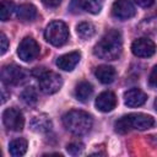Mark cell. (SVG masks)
Returning a JSON list of instances; mask_svg holds the SVG:
<instances>
[{
  "instance_id": "obj_1",
  "label": "cell",
  "mask_w": 157,
  "mask_h": 157,
  "mask_svg": "<svg viewBox=\"0 0 157 157\" xmlns=\"http://www.w3.org/2000/svg\"><path fill=\"white\" fill-rule=\"evenodd\" d=\"M123 50L121 34L117 29L108 31L93 48V54L103 60H115Z\"/></svg>"
},
{
  "instance_id": "obj_2",
  "label": "cell",
  "mask_w": 157,
  "mask_h": 157,
  "mask_svg": "<svg viewBox=\"0 0 157 157\" xmlns=\"http://www.w3.org/2000/svg\"><path fill=\"white\" fill-rule=\"evenodd\" d=\"M63 124L67 131H70L74 135L80 136V135L87 134L91 130V128L93 125V120L88 113H86L83 110L72 109L64 114Z\"/></svg>"
},
{
  "instance_id": "obj_3",
  "label": "cell",
  "mask_w": 157,
  "mask_h": 157,
  "mask_svg": "<svg viewBox=\"0 0 157 157\" xmlns=\"http://www.w3.org/2000/svg\"><path fill=\"white\" fill-rule=\"evenodd\" d=\"M156 124V120L147 114L144 113H132L121 117L119 120L115 121L114 128L115 131L119 134H125L131 129L135 130H147Z\"/></svg>"
},
{
  "instance_id": "obj_4",
  "label": "cell",
  "mask_w": 157,
  "mask_h": 157,
  "mask_svg": "<svg viewBox=\"0 0 157 157\" xmlns=\"http://www.w3.org/2000/svg\"><path fill=\"white\" fill-rule=\"evenodd\" d=\"M44 38L52 45L61 47L69 39V28L63 21H53L47 26Z\"/></svg>"
},
{
  "instance_id": "obj_5",
  "label": "cell",
  "mask_w": 157,
  "mask_h": 157,
  "mask_svg": "<svg viewBox=\"0 0 157 157\" xmlns=\"http://www.w3.org/2000/svg\"><path fill=\"white\" fill-rule=\"evenodd\" d=\"M63 86V78L59 74L53 71H45L39 77V88L45 94H53L58 92Z\"/></svg>"
},
{
  "instance_id": "obj_6",
  "label": "cell",
  "mask_w": 157,
  "mask_h": 157,
  "mask_svg": "<svg viewBox=\"0 0 157 157\" xmlns=\"http://www.w3.org/2000/svg\"><path fill=\"white\" fill-rule=\"evenodd\" d=\"M2 121L6 129L11 131H21L25 126L23 114L16 108H7L2 113Z\"/></svg>"
},
{
  "instance_id": "obj_7",
  "label": "cell",
  "mask_w": 157,
  "mask_h": 157,
  "mask_svg": "<svg viewBox=\"0 0 157 157\" xmlns=\"http://www.w3.org/2000/svg\"><path fill=\"white\" fill-rule=\"evenodd\" d=\"M1 80L6 85H18L26 80V72L16 64L5 65L1 70Z\"/></svg>"
},
{
  "instance_id": "obj_8",
  "label": "cell",
  "mask_w": 157,
  "mask_h": 157,
  "mask_svg": "<svg viewBox=\"0 0 157 157\" xmlns=\"http://www.w3.org/2000/svg\"><path fill=\"white\" fill-rule=\"evenodd\" d=\"M17 54L21 60L32 61L39 54V45L32 37H26L21 40L18 49H17Z\"/></svg>"
},
{
  "instance_id": "obj_9",
  "label": "cell",
  "mask_w": 157,
  "mask_h": 157,
  "mask_svg": "<svg viewBox=\"0 0 157 157\" xmlns=\"http://www.w3.org/2000/svg\"><path fill=\"white\" fill-rule=\"evenodd\" d=\"M131 52L135 56L150 58L155 54L156 45L151 39L142 37V38H137L136 40H134V43L131 44Z\"/></svg>"
},
{
  "instance_id": "obj_10",
  "label": "cell",
  "mask_w": 157,
  "mask_h": 157,
  "mask_svg": "<svg viewBox=\"0 0 157 157\" xmlns=\"http://www.w3.org/2000/svg\"><path fill=\"white\" fill-rule=\"evenodd\" d=\"M136 13L135 6L130 0H117L112 6V15L118 20H129Z\"/></svg>"
},
{
  "instance_id": "obj_11",
  "label": "cell",
  "mask_w": 157,
  "mask_h": 157,
  "mask_svg": "<svg viewBox=\"0 0 157 157\" xmlns=\"http://www.w3.org/2000/svg\"><path fill=\"white\" fill-rule=\"evenodd\" d=\"M96 108L103 113L112 112L117 105V97L110 91H104L96 98Z\"/></svg>"
},
{
  "instance_id": "obj_12",
  "label": "cell",
  "mask_w": 157,
  "mask_h": 157,
  "mask_svg": "<svg viewBox=\"0 0 157 157\" xmlns=\"http://www.w3.org/2000/svg\"><path fill=\"white\" fill-rule=\"evenodd\" d=\"M80 59H81L80 52H71V53H67V54L59 56L56 59V66L64 71H71L78 64Z\"/></svg>"
},
{
  "instance_id": "obj_13",
  "label": "cell",
  "mask_w": 157,
  "mask_h": 157,
  "mask_svg": "<svg viewBox=\"0 0 157 157\" xmlns=\"http://www.w3.org/2000/svg\"><path fill=\"white\" fill-rule=\"evenodd\" d=\"M146 99H147L146 93L140 88H131L124 93V103L131 108L142 105L146 102Z\"/></svg>"
},
{
  "instance_id": "obj_14",
  "label": "cell",
  "mask_w": 157,
  "mask_h": 157,
  "mask_svg": "<svg viewBox=\"0 0 157 157\" xmlns=\"http://www.w3.org/2000/svg\"><path fill=\"white\" fill-rule=\"evenodd\" d=\"M94 75L98 78L99 82H102L104 85H108V83H112L114 81L115 70H114V67H112L109 65H99V66L96 67Z\"/></svg>"
},
{
  "instance_id": "obj_15",
  "label": "cell",
  "mask_w": 157,
  "mask_h": 157,
  "mask_svg": "<svg viewBox=\"0 0 157 157\" xmlns=\"http://www.w3.org/2000/svg\"><path fill=\"white\" fill-rule=\"evenodd\" d=\"M15 11H16V17L22 22H29L37 17V9L32 4L20 5Z\"/></svg>"
},
{
  "instance_id": "obj_16",
  "label": "cell",
  "mask_w": 157,
  "mask_h": 157,
  "mask_svg": "<svg viewBox=\"0 0 157 157\" xmlns=\"http://www.w3.org/2000/svg\"><path fill=\"white\" fill-rule=\"evenodd\" d=\"M31 128L37 132H48L52 129V120L45 114H40L32 119Z\"/></svg>"
},
{
  "instance_id": "obj_17",
  "label": "cell",
  "mask_w": 157,
  "mask_h": 157,
  "mask_svg": "<svg viewBox=\"0 0 157 157\" xmlns=\"http://www.w3.org/2000/svg\"><path fill=\"white\" fill-rule=\"evenodd\" d=\"M93 93V87L90 82L87 81H81L76 85V88H75V97L81 101V102H86L91 98Z\"/></svg>"
},
{
  "instance_id": "obj_18",
  "label": "cell",
  "mask_w": 157,
  "mask_h": 157,
  "mask_svg": "<svg viewBox=\"0 0 157 157\" xmlns=\"http://www.w3.org/2000/svg\"><path fill=\"white\" fill-rule=\"evenodd\" d=\"M27 151V141L25 139H16L10 142L9 145V152L13 157L23 156Z\"/></svg>"
},
{
  "instance_id": "obj_19",
  "label": "cell",
  "mask_w": 157,
  "mask_h": 157,
  "mask_svg": "<svg viewBox=\"0 0 157 157\" xmlns=\"http://www.w3.org/2000/svg\"><path fill=\"white\" fill-rule=\"evenodd\" d=\"M76 32L81 39H90L96 33V27L91 22H81L76 26Z\"/></svg>"
},
{
  "instance_id": "obj_20",
  "label": "cell",
  "mask_w": 157,
  "mask_h": 157,
  "mask_svg": "<svg viewBox=\"0 0 157 157\" xmlns=\"http://www.w3.org/2000/svg\"><path fill=\"white\" fill-rule=\"evenodd\" d=\"M82 9L90 13H98L102 10L103 2L102 0H81Z\"/></svg>"
},
{
  "instance_id": "obj_21",
  "label": "cell",
  "mask_w": 157,
  "mask_h": 157,
  "mask_svg": "<svg viewBox=\"0 0 157 157\" xmlns=\"http://www.w3.org/2000/svg\"><path fill=\"white\" fill-rule=\"evenodd\" d=\"M21 98H22V101H23L26 104L33 105V104H36L37 101H38V94H37V91H36L33 87H27V88H25V90L22 91Z\"/></svg>"
},
{
  "instance_id": "obj_22",
  "label": "cell",
  "mask_w": 157,
  "mask_h": 157,
  "mask_svg": "<svg viewBox=\"0 0 157 157\" xmlns=\"http://www.w3.org/2000/svg\"><path fill=\"white\" fill-rule=\"evenodd\" d=\"M13 2L10 0H2L1 6H0V18L1 21H7L12 12H13Z\"/></svg>"
},
{
  "instance_id": "obj_23",
  "label": "cell",
  "mask_w": 157,
  "mask_h": 157,
  "mask_svg": "<svg viewBox=\"0 0 157 157\" xmlns=\"http://www.w3.org/2000/svg\"><path fill=\"white\" fill-rule=\"evenodd\" d=\"M67 152L72 156H76V155H80L82 151H83V145L81 142H71L67 145L66 147Z\"/></svg>"
},
{
  "instance_id": "obj_24",
  "label": "cell",
  "mask_w": 157,
  "mask_h": 157,
  "mask_svg": "<svg viewBox=\"0 0 157 157\" xmlns=\"http://www.w3.org/2000/svg\"><path fill=\"white\" fill-rule=\"evenodd\" d=\"M0 54L4 55L9 48V40H7V37L5 36V33H0Z\"/></svg>"
},
{
  "instance_id": "obj_25",
  "label": "cell",
  "mask_w": 157,
  "mask_h": 157,
  "mask_svg": "<svg viewBox=\"0 0 157 157\" xmlns=\"http://www.w3.org/2000/svg\"><path fill=\"white\" fill-rule=\"evenodd\" d=\"M83 9H82V5H81V0H72L71 4H70V11L74 12V13H78L81 12Z\"/></svg>"
},
{
  "instance_id": "obj_26",
  "label": "cell",
  "mask_w": 157,
  "mask_h": 157,
  "mask_svg": "<svg viewBox=\"0 0 157 157\" xmlns=\"http://www.w3.org/2000/svg\"><path fill=\"white\" fill-rule=\"evenodd\" d=\"M148 81H150V83H151L152 86L157 87V65L153 66V69H152V71H151V74H150Z\"/></svg>"
},
{
  "instance_id": "obj_27",
  "label": "cell",
  "mask_w": 157,
  "mask_h": 157,
  "mask_svg": "<svg viewBox=\"0 0 157 157\" xmlns=\"http://www.w3.org/2000/svg\"><path fill=\"white\" fill-rule=\"evenodd\" d=\"M42 2L48 7H56L60 5L61 0H42Z\"/></svg>"
},
{
  "instance_id": "obj_28",
  "label": "cell",
  "mask_w": 157,
  "mask_h": 157,
  "mask_svg": "<svg viewBox=\"0 0 157 157\" xmlns=\"http://www.w3.org/2000/svg\"><path fill=\"white\" fill-rule=\"evenodd\" d=\"M134 1L141 7H148L155 2V0H134Z\"/></svg>"
},
{
  "instance_id": "obj_29",
  "label": "cell",
  "mask_w": 157,
  "mask_h": 157,
  "mask_svg": "<svg viewBox=\"0 0 157 157\" xmlns=\"http://www.w3.org/2000/svg\"><path fill=\"white\" fill-rule=\"evenodd\" d=\"M155 109H156V112H157V98L155 99Z\"/></svg>"
}]
</instances>
